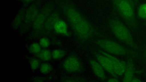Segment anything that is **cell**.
Segmentation results:
<instances>
[{"instance_id":"obj_23","label":"cell","mask_w":146,"mask_h":82,"mask_svg":"<svg viewBox=\"0 0 146 82\" xmlns=\"http://www.w3.org/2000/svg\"><path fill=\"white\" fill-rule=\"evenodd\" d=\"M23 5H28L36 0H17Z\"/></svg>"},{"instance_id":"obj_4","label":"cell","mask_w":146,"mask_h":82,"mask_svg":"<svg viewBox=\"0 0 146 82\" xmlns=\"http://www.w3.org/2000/svg\"><path fill=\"white\" fill-rule=\"evenodd\" d=\"M91 42L100 49L110 54L119 56H125L134 53L117 42L107 38H96Z\"/></svg>"},{"instance_id":"obj_19","label":"cell","mask_w":146,"mask_h":82,"mask_svg":"<svg viewBox=\"0 0 146 82\" xmlns=\"http://www.w3.org/2000/svg\"><path fill=\"white\" fill-rule=\"evenodd\" d=\"M41 48L39 43L34 42L30 46L29 50L32 54L37 55L41 50Z\"/></svg>"},{"instance_id":"obj_22","label":"cell","mask_w":146,"mask_h":82,"mask_svg":"<svg viewBox=\"0 0 146 82\" xmlns=\"http://www.w3.org/2000/svg\"><path fill=\"white\" fill-rule=\"evenodd\" d=\"M39 43L42 48H46L49 46L50 42L47 38L43 37L41 38Z\"/></svg>"},{"instance_id":"obj_10","label":"cell","mask_w":146,"mask_h":82,"mask_svg":"<svg viewBox=\"0 0 146 82\" xmlns=\"http://www.w3.org/2000/svg\"><path fill=\"white\" fill-rule=\"evenodd\" d=\"M89 63L95 75L102 81L107 80V77L104 71V68L97 61L90 59L88 60Z\"/></svg>"},{"instance_id":"obj_5","label":"cell","mask_w":146,"mask_h":82,"mask_svg":"<svg viewBox=\"0 0 146 82\" xmlns=\"http://www.w3.org/2000/svg\"><path fill=\"white\" fill-rule=\"evenodd\" d=\"M43 0H36L27 7L23 22L19 28L21 32H26L32 27L41 8Z\"/></svg>"},{"instance_id":"obj_3","label":"cell","mask_w":146,"mask_h":82,"mask_svg":"<svg viewBox=\"0 0 146 82\" xmlns=\"http://www.w3.org/2000/svg\"><path fill=\"white\" fill-rule=\"evenodd\" d=\"M105 25L119 40L133 49L137 48V45L129 30L113 13L107 19Z\"/></svg>"},{"instance_id":"obj_12","label":"cell","mask_w":146,"mask_h":82,"mask_svg":"<svg viewBox=\"0 0 146 82\" xmlns=\"http://www.w3.org/2000/svg\"><path fill=\"white\" fill-rule=\"evenodd\" d=\"M54 30L57 33L69 37L71 35V33L68 30L67 24L60 18L55 23Z\"/></svg>"},{"instance_id":"obj_26","label":"cell","mask_w":146,"mask_h":82,"mask_svg":"<svg viewBox=\"0 0 146 82\" xmlns=\"http://www.w3.org/2000/svg\"><path fill=\"white\" fill-rule=\"evenodd\" d=\"M145 24L146 25V23H145Z\"/></svg>"},{"instance_id":"obj_16","label":"cell","mask_w":146,"mask_h":82,"mask_svg":"<svg viewBox=\"0 0 146 82\" xmlns=\"http://www.w3.org/2000/svg\"><path fill=\"white\" fill-rule=\"evenodd\" d=\"M51 53L52 58L54 60H58L64 57L67 52L64 50L56 49L53 50Z\"/></svg>"},{"instance_id":"obj_8","label":"cell","mask_w":146,"mask_h":82,"mask_svg":"<svg viewBox=\"0 0 146 82\" xmlns=\"http://www.w3.org/2000/svg\"><path fill=\"white\" fill-rule=\"evenodd\" d=\"M90 51L104 69L113 77L117 78L118 76L114 72L112 63L108 57L99 53L95 49L90 48Z\"/></svg>"},{"instance_id":"obj_24","label":"cell","mask_w":146,"mask_h":82,"mask_svg":"<svg viewBox=\"0 0 146 82\" xmlns=\"http://www.w3.org/2000/svg\"><path fill=\"white\" fill-rule=\"evenodd\" d=\"M107 81L108 82H119V81L117 78L113 77L110 78Z\"/></svg>"},{"instance_id":"obj_7","label":"cell","mask_w":146,"mask_h":82,"mask_svg":"<svg viewBox=\"0 0 146 82\" xmlns=\"http://www.w3.org/2000/svg\"><path fill=\"white\" fill-rule=\"evenodd\" d=\"M62 66L64 69L69 73H80L84 70L83 64L74 52L71 53L65 60Z\"/></svg>"},{"instance_id":"obj_1","label":"cell","mask_w":146,"mask_h":82,"mask_svg":"<svg viewBox=\"0 0 146 82\" xmlns=\"http://www.w3.org/2000/svg\"><path fill=\"white\" fill-rule=\"evenodd\" d=\"M75 39L83 45L98 38H107L101 29L92 23L81 12L78 13L69 24Z\"/></svg>"},{"instance_id":"obj_21","label":"cell","mask_w":146,"mask_h":82,"mask_svg":"<svg viewBox=\"0 0 146 82\" xmlns=\"http://www.w3.org/2000/svg\"><path fill=\"white\" fill-rule=\"evenodd\" d=\"M137 13L140 18L146 19V3L141 4L139 6Z\"/></svg>"},{"instance_id":"obj_15","label":"cell","mask_w":146,"mask_h":82,"mask_svg":"<svg viewBox=\"0 0 146 82\" xmlns=\"http://www.w3.org/2000/svg\"><path fill=\"white\" fill-rule=\"evenodd\" d=\"M127 63L123 60H121L118 65L114 69L115 74L118 76H121L123 75L125 72Z\"/></svg>"},{"instance_id":"obj_11","label":"cell","mask_w":146,"mask_h":82,"mask_svg":"<svg viewBox=\"0 0 146 82\" xmlns=\"http://www.w3.org/2000/svg\"><path fill=\"white\" fill-rule=\"evenodd\" d=\"M27 5H23L19 9L13 20L11 26L14 29L19 28L22 24L25 16Z\"/></svg>"},{"instance_id":"obj_13","label":"cell","mask_w":146,"mask_h":82,"mask_svg":"<svg viewBox=\"0 0 146 82\" xmlns=\"http://www.w3.org/2000/svg\"><path fill=\"white\" fill-rule=\"evenodd\" d=\"M135 73V67L132 59H129L127 63L126 69L122 79L123 82H131Z\"/></svg>"},{"instance_id":"obj_27","label":"cell","mask_w":146,"mask_h":82,"mask_svg":"<svg viewBox=\"0 0 146 82\" xmlns=\"http://www.w3.org/2000/svg\"></svg>"},{"instance_id":"obj_18","label":"cell","mask_w":146,"mask_h":82,"mask_svg":"<svg viewBox=\"0 0 146 82\" xmlns=\"http://www.w3.org/2000/svg\"><path fill=\"white\" fill-rule=\"evenodd\" d=\"M29 64L31 70L35 71L39 68L41 65L40 60L38 58H32L29 60Z\"/></svg>"},{"instance_id":"obj_9","label":"cell","mask_w":146,"mask_h":82,"mask_svg":"<svg viewBox=\"0 0 146 82\" xmlns=\"http://www.w3.org/2000/svg\"><path fill=\"white\" fill-rule=\"evenodd\" d=\"M60 13L58 9H54L47 18L41 31L48 32L54 30L55 23L60 18Z\"/></svg>"},{"instance_id":"obj_20","label":"cell","mask_w":146,"mask_h":82,"mask_svg":"<svg viewBox=\"0 0 146 82\" xmlns=\"http://www.w3.org/2000/svg\"><path fill=\"white\" fill-rule=\"evenodd\" d=\"M61 81L63 82H85L86 79L84 78L78 76H64L62 77Z\"/></svg>"},{"instance_id":"obj_2","label":"cell","mask_w":146,"mask_h":82,"mask_svg":"<svg viewBox=\"0 0 146 82\" xmlns=\"http://www.w3.org/2000/svg\"><path fill=\"white\" fill-rule=\"evenodd\" d=\"M113 13L119 16L131 29L136 30L138 23L135 15L137 0H110Z\"/></svg>"},{"instance_id":"obj_17","label":"cell","mask_w":146,"mask_h":82,"mask_svg":"<svg viewBox=\"0 0 146 82\" xmlns=\"http://www.w3.org/2000/svg\"><path fill=\"white\" fill-rule=\"evenodd\" d=\"M40 72L42 74H47L52 70V65L49 63H44L41 64L39 68Z\"/></svg>"},{"instance_id":"obj_6","label":"cell","mask_w":146,"mask_h":82,"mask_svg":"<svg viewBox=\"0 0 146 82\" xmlns=\"http://www.w3.org/2000/svg\"><path fill=\"white\" fill-rule=\"evenodd\" d=\"M55 4L54 1H49L41 8L32 26L34 31H41L48 17L54 10Z\"/></svg>"},{"instance_id":"obj_14","label":"cell","mask_w":146,"mask_h":82,"mask_svg":"<svg viewBox=\"0 0 146 82\" xmlns=\"http://www.w3.org/2000/svg\"><path fill=\"white\" fill-rule=\"evenodd\" d=\"M37 56L39 59L44 61H49L52 58L51 52L46 48L41 49Z\"/></svg>"},{"instance_id":"obj_25","label":"cell","mask_w":146,"mask_h":82,"mask_svg":"<svg viewBox=\"0 0 146 82\" xmlns=\"http://www.w3.org/2000/svg\"><path fill=\"white\" fill-rule=\"evenodd\" d=\"M142 81L139 78L137 77H134L132 79L131 82H140Z\"/></svg>"}]
</instances>
